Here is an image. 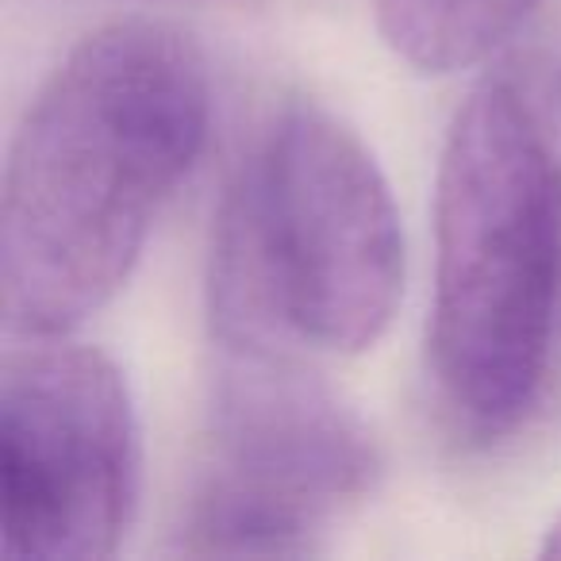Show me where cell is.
Here are the masks:
<instances>
[{
  "label": "cell",
  "instance_id": "6da1fadb",
  "mask_svg": "<svg viewBox=\"0 0 561 561\" xmlns=\"http://www.w3.org/2000/svg\"><path fill=\"white\" fill-rule=\"evenodd\" d=\"M208 62L165 20H112L47 73L0 185V316L70 335L131 277L208 139Z\"/></svg>",
  "mask_w": 561,
  "mask_h": 561
},
{
  "label": "cell",
  "instance_id": "277c9868",
  "mask_svg": "<svg viewBox=\"0 0 561 561\" xmlns=\"http://www.w3.org/2000/svg\"><path fill=\"white\" fill-rule=\"evenodd\" d=\"M381 477L369 427L312 362L219 351L208 450L181 519L204 558H305Z\"/></svg>",
  "mask_w": 561,
  "mask_h": 561
},
{
  "label": "cell",
  "instance_id": "7a4b0ae2",
  "mask_svg": "<svg viewBox=\"0 0 561 561\" xmlns=\"http://www.w3.org/2000/svg\"><path fill=\"white\" fill-rule=\"evenodd\" d=\"M561 351V55L527 47L481 73L435 173L427 362L469 443L527 427Z\"/></svg>",
  "mask_w": 561,
  "mask_h": 561
},
{
  "label": "cell",
  "instance_id": "8992f818",
  "mask_svg": "<svg viewBox=\"0 0 561 561\" xmlns=\"http://www.w3.org/2000/svg\"><path fill=\"white\" fill-rule=\"evenodd\" d=\"M538 0H377L392 55L420 73L481 66L523 27Z\"/></svg>",
  "mask_w": 561,
  "mask_h": 561
},
{
  "label": "cell",
  "instance_id": "3957f363",
  "mask_svg": "<svg viewBox=\"0 0 561 561\" xmlns=\"http://www.w3.org/2000/svg\"><path fill=\"white\" fill-rule=\"evenodd\" d=\"M404 297V224L369 147L328 108L273 112L216 208L208 320L219 351L354 358Z\"/></svg>",
  "mask_w": 561,
  "mask_h": 561
},
{
  "label": "cell",
  "instance_id": "52a82bcc",
  "mask_svg": "<svg viewBox=\"0 0 561 561\" xmlns=\"http://www.w3.org/2000/svg\"><path fill=\"white\" fill-rule=\"evenodd\" d=\"M538 553H542V558H558L561 561V515L550 523V530H546V538H542V546H538Z\"/></svg>",
  "mask_w": 561,
  "mask_h": 561
},
{
  "label": "cell",
  "instance_id": "5b68a950",
  "mask_svg": "<svg viewBox=\"0 0 561 561\" xmlns=\"http://www.w3.org/2000/svg\"><path fill=\"white\" fill-rule=\"evenodd\" d=\"M142 443L127 377L70 335L20 339L0 366V550L104 561L139 507Z\"/></svg>",
  "mask_w": 561,
  "mask_h": 561
}]
</instances>
